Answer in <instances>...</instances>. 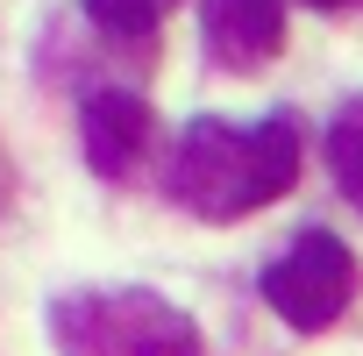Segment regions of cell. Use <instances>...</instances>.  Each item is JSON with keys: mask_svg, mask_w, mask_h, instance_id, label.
Returning <instances> with one entry per match:
<instances>
[{"mask_svg": "<svg viewBox=\"0 0 363 356\" xmlns=\"http://www.w3.org/2000/svg\"><path fill=\"white\" fill-rule=\"evenodd\" d=\"M306 8H349V0H306Z\"/></svg>", "mask_w": 363, "mask_h": 356, "instance_id": "8", "label": "cell"}, {"mask_svg": "<svg viewBox=\"0 0 363 356\" xmlns=\"http://www.w3.org/2000/svg\"><path fill=\"white\" fill-rule=\"evenodd\" d=\"M200 43L221 72H264L285 50V0H207Z\"/></svg>", "mask_w": 363, "mask_h": 356, "instance_id": "4", "label": "cell"}, {"mask_svg": "<svg viewBox=\"0 0 363 356\" xmlns=\"http://www.w3.org/2000/svg\"><path fill=\"white\" fill-rule=\"evenodd\" d=\"M328 164H335V186L349 193V207L363 214V93L328 121Z\"/></svg>", "mask_w": 363, "mask_h": 356, "instance_id": "6", "label": "cell"}, {"mask_svg": "<svg viewBox=\"0 0 363 356\" xmlns=\"http://www.w3.org/2000/svg\"><path fill=\"white\" fill-rule=\"evenodd\" d=\"M299 186V121L271 114L257 128L193 121L171 150V200L200 221H242Z\"/></svg>", "mask_w": 363, "mask_h": 356, "instance_id": "1", "label": "cell"}, {"mask_svg": "<svg viewBox=\"0 0 363 356\" xmlns=\"http://www.w3.org/2000/svg\"><path fill=\"white\" fill-rule=\"evenodd\" d=\"M178 8V0H86V15L107 36H157V22Z\"/></svg>", "mask_w": 363, "mask_h": 356, "instance_id": "7", "label": "cell"}, {"mask_svg": "<svg viewBox=\"0 0 363 356\" xmlns=\"http://www.w3.org/2000/svg\"><path fill=\"white\" fill-rule=\"evenodd\" d=\"M79 143H86V164L100 178H128L143 164V150H150V107L135 93L107 86V93H93L79 107Z\"/></svg>", "mask_w": 363, "mask_h": 356, "instance_id": "5", "label": "cell"}, {"mask_svg": "<svg viewBox=\"0 0 363 356\" xmlns=\"http://www.w3.org/2000/svg\"><path fill=\"white\" fill-rule=\"evenodd\" d=\"M50 335L65 356H200L193 313H178L164 292H72L50 306Z\"/></svg>", "mask_w": 363, "mask_h": 356, "instance_id": "2", "label": "cell"}, {"mask_svg": "<svg viewBox=\"0 0 363 356\" xmlns=\"http://www.w3.org/2000/svg\"><path fill=\"white\" fill-rule=\"evenodd\" d=\"M257 285H264V299H271L278 321L320 335V328H335L342 306L356 299V257H349L328 228H306V235H292V250H285Z\"/></svg>", "mask_w": 363, "mask_h": 356, "instance_id": "3", "label": "cell"}]
</instances>
